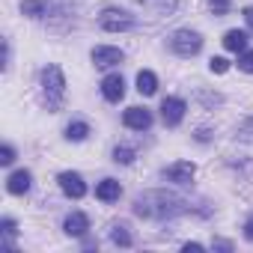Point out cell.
I'll return each mask as SVG.
<instances>
[{
	"label": "cell",
	"instance_id": "6da1fadb",
	"mask_svg": "<svg viewBox=\"0 0 253 253\" xmlns=\"http://www.w3.org/2000/svg\"><path fill=\"white\" fill-rule=\"evenodd\" d=\"M188 211V200H182L173 191L155 188V191H143L134 197V214L146 217V220H170Z\"/></svg>",
	"mask_w": 253,
	"mask_h": 253
},
{
	"label": "cell",
	"instance_id": "7a4b0ae2",
	"mask_svg": "<svg viewBox=\"0 0 253 253\" xmlns=\"http://www.w3.org/2000/svg\"><path fill=\"white\" fill-rule=\"evenodd\" d=\"M42 92H45V101H48V110H60L63 101H66V75L60 66H45L42 69Z\"/></svg>",
	"mask_w": 253,
	"mask_h": 253
},
{
	"label": "cell",
	"instance_id": "3957f363",
	"mask_svg": "<svg viewBox=\"0 0 253 253\" xmlns=\"http://www.w3.org/2000/svg\"><path fill=\"white\" fill-rule=\"evenodd\" d=\"M98 27L104 33H128L137 27L134 15L131 12H125V9H116V6H104L101 15H98Z\"/></svg>",
	"mask_w": 253,
	"mask_h": 253
},
{
	"label": "cell",
	"instance_id": "277c9868",
	"mask_svg": "<svg viewBox=\"0 0 253 253\" xmlns=\"http://www.w3.org/2000/svg\"><path fill=\"white\" fill-rule=\"evenodd\" d=\"M170 48L179 57H197L203 51V36L197 30H176L170 36Z\"/></svg>",
	"mask_w": 253,
	"mask_h": 253
},
{
	"label": "cell",
	"instance_id": "5b68a950",
	"mask_svg": "<svg viewBox=\"0 0 253 253\" xmlns=\"http://www.w3.org/2000/svg\"><path fill=\"white\" fill-rule=\"evenodd\" d=\"M185 110H188L185 98L167 95V98L161 101V119H164V125H170V128H176V125H179V122L185 119Z\"/></svg>",
	"mask_w": 253,
	"mask_h": 253
},
{
	"label": "cell",
	"instance_id": "8992f818",
	"mask_svg": "<svg viewBox=\"0 0 253 253\" xmlns=\"http://www.w3.org/2000/svg\"><path fill=\"white\" fill-rule=\"evenodd\" d=\"M57 182H60V191H63L66 197H72V200L86 197V182H84V176H81V173L66 170V173H60V176H57Z\"/></svg>",
	"mask_w": 253,
	"mask_h": 253
},
{
	"label": "cell",
	"instance_id": "52a82bcc",
	"mask_svg": "<svg viewBox=\"0 0 253 253\" xmlns=\"http://www.w3.org/2000/svg\"><path fill=\"white\" fill-rule=\"evenodd\" d=\"M194 176H197V164L194 161H176V164H170L164 170V179L173 182V185H191Z\"/></svg>",
	"mask_w": 253,
	"mask_h": 253
},
{
	"label": "cell",
	"instance_id": "ba28073f",
	"mask_svg": "<svg viewBox=\"0 0 253 253\" xmlns=\"http://www.w3.org/2000/svg\"><path fill=\"white\" fill-rule=\"evenodd\" d=\"M122 122H125V128H131V131H149L152 113L146 107H128L122 113Z\"/></svg>",
	"mask_w": 253,
	"mask_h": 253
},
{
	"label": "cell",
	"instance_id": "9c48e42d",
	"mask_svg": "<svg viewBox=\"0 0 253 253\" xmlns=\"http://www.w3.org/2000/svg\"><path fill=\"white\" fill-rule=\"evenodd\" d=\"M92 63L98 66V69H110V66H119L122 60H125V54L119 51V48H110V45H98V48H92Z\"/></svg>",
	"mask_w": 253,
	"mask_h": 253
},
{
	"label": "cell",
	"instance_id": "30bf717a",
	"mask_svg": "<svg viewBox=\"0 0 253 253\" xmlns=\"http://www.w3.org/2000/svg\"><path fill=\"white\" fill-rule=\"evenodd\" d=\"M63 229H66V235H72V238H84V235L89 232V217H86L84 211H72V214L63 220Z\"/></svg>",
	"mask_w": 253,
	"mask_h": 253
},
{
	"label": "cell",
	"instance_id": "8fae6325",
	"mask_svg": "<svg viewBox=\"0 0 253 253\" xmlns=\"http://www.w3.org/2000/svg\"><path fill=\"white\" fill-rule=\"evenodd\" d=\"M30 185H33V173H30V170H15V173L6 179V191H9L12 197L27 194V191H30Z\"/></svg>",
	"mask_w": 253,
	"mask_h": 253
},
{
	"label": "cell",
	"instance_id": "7c38bea8",
	"mask_svg": "<svg viewBox=\"0 0 253 253\" xmlns=\"http://www.w3.org/2000/svg\"><path fill=\"white\" fill-rule=\"evenodd\" d=\"M101 95H104L107 101H122V95H125V81H122V75H107V78L101 81Z\"/></svg>",
	"mask_w": 253,
	"mask_h": 253
},
{
	"label": "cell",
	"instance_id": "4fadbf2b",
	"mask_svg": "<svg viewBox=\"0 0 253 253\" xmlns=\"http://www.w3.org/2000/svg\"><path fill=\"white\" fill-rule=\"evenodd\" d=\"M122 197V185L116 182V179H101L98 185H95V200H101V203H116Z\"/></svg>",
	"mask_w": 253,
	"mask_h": 253
},
{
	"label": "cell",
	"instance_id": "5bb4252c",
	"mask_svg": "<svg viewBox=\"0 0 253 253\" xmlns=\"http://www.w3.org/2000/svg\"><path fill=\"white\" fill-rule=\"evenodd\" d=\"M223 48L232 51V54L247 51V33H244V30H229V33L223 36Z\"/></svg>",
	"mask_w": 253,
	"mask_h": 253
},
{
	"label": "cell",
	"instance_id": "9a60e30c",
	"mask_svg": "<svg viewBox=\"0 0 253 253\" xmlns=\"http://www.w3.org/2000/svg\"><path fill=\"white\" fill-rule=\"evenodd\" d=\"M137 92H140V95H155V92H158V78H155V72H149V69L137 72Z\"/></svg>",
	"mask_w": 253,
	"mask_h": 253
},
{
	"label": "cell",
	"instance_id": "2e32d148",
	"mask_svg": "<svg viewBox=\"0 0 253 253\" xmlns=\"http://www.w3.org/2000/svg\"><path fill=\"white\" fill-rule=\"evenodd\" d=\"M86 137H89V125H86L84 119H75V122L66 125V140L81 143V140H86Z\"/></svg>",
	"mask_w": 253,
	"mask_h": 253
},
{
	"label": "cell",
	"instance_id": "e0dca14e",
	"mask_svg": "<svg viewBox=\"0 0 253 253\" xmlns=\"http://www.w3.org/2000/svg\"><path fill=\"white\" fill-rule=\"evenodd\" d=\"M21 12L27 18H45L51 12V6L45 3V0H21Z\"/></svg>",
	"mask_w": 253,
	"mask_h": 253
},
{
	"label": "cell",
	"instance_id": "ac0fdd59",
	"mask_svg": "<svg viewBox=\"0 0 253 253\" xmlns=\"http://www.w3.org/2000/svg\"><path fill=\"white\" fill-rule=\"evenodd\" d=\"M110 241L116 247H131L134 244V238H131V232H128V226H125V223H113L110 226Z\"/></svg>",
	"mask_w": 253,
	"mask_h": 253
},
{
	"label": "cell",
	"instance_id": "d6986e66",
	"mask_svg": "<svg viewBox=\"0 0 253 253\" xmlns=\"http://www.w3.org/2000/svg\"><path fill=\"white\" fill-rule=\"evenodd\" d=\"M0 232H3V247H6V250H12V247H15V235H18L15 220H12V217H6V220H3V229H0Z\"/></svg>",
	"mask_w": 253,
	"mask_h": 253
},
{
	"label": "cell",
	"instance_id": "ffe728a7",
	"mask_svg": "<svg viewBox=\"0 0 253 253\" xmlns=\"http://www.w3.org/2000/svg\"><path fill=\"white\" fill-rule=\"evenodd\" d=\"M134 158H137V155H134L131 146H116V149H113V161H116V164H134Z\"/></svg>",
	"mask_w": 253,
	"mask_h": 253
},
{
	"label": "cell",
	"instance_id": "44dd1931",
	"mask_svg": "<svg viewBox=\"0 0 253 253\" xmlns=\"http://www.w3.org/2000/svg\"><path fill=\"white\" fill-rule=\"evenodd\" d=\"M235 137L238 140H244V143H253V116H247L238 128H235Z\"/></svg>",
	"mask_w": 253,
	"mask_h": 253
},
{
	"label": "cell",
	"instance_id": "7402d4cb",
	"mask_svg": "<svg viewBox=\"0 0 253 253\" xmlns=\"http://www.w3.org/2000/svg\"><path fill=\"white\" fill-rule=\"evenodd\" d=\"M229 0H209V9H211V15H217V18H223L226 12H229Z\"/></svg>",
	"mask_w": 253,
	"mask_h": 253
},
{
	"label": "cell",
	"instance_id": "603a6c76",
	"mask_svg": "<svg viewBox=\"0 0 253 253\" xmlns=\"http://www.w3.org/2000/svg\"><path fill=\"white\" fill-rule=\"evenodd\" d=\"M238 69L247 72V75H253V51H250V48L238 54Z\"/></svg>",
	"mask_w": 253,
	"mask_h": 253
},
{
	"label": "cell",
	"instance_id": "cb8c5ba5",
	"mask_svg": "<svg viewBox=\"0 0 253 253\" xmlns=\"http://www.w3.org/2000/svg\"><path fill=\"white\" fill-rule=\"evenodd\" d=\"M209 69H211L214 75H223V72L229 69V60H226V57H211V60H209Z\"/></svg>",
	"mask_w": 253,
	"mask_h": 253
},
{
	"label": "cell",
	"instance_id": "d4e9b609",
	"mask_svg": "<svg viewBox=\"0 0 253 253\" xmlns=\"http://www.w3.org/2000/svg\"><path fill=\"white\" fill-rule=\"evenodd\" d=\"M12 161H15V149H12V146L6 143L3 149H0V164H3V167H9Z\"/></svg>",
	"mask_w": 253,
	"mask_h": 253
},
{
	"label": "cell",
	"instance_id": "484cf974",
	"mask_svg": "<svg viewBox=\"0 0 253 253\" xmlns=\"http://www.w3.org/2000/svg\"><path fill=\"white\" fill-rule=\"evenodd\" d=\"M140 3L152 9V3H155V0H140ZM173 9H176V0H161V12H167V15H170Z\"/></svg>",
	"mask_w": 253,
	"mask_h": 253
},
{
	"label": "cell",
	"instance_id": "4316f807",
	"mask_svg": "<svg viewBox=\"0 0 253 253\" xmlns=\"http://www.w3.org/2000/svg\"><path fill=\"white\" fill-rule=\"evenodd\" d=\"M200 101H206V104H220L223 98H220L217 92H200Z\"/></svg>",
	"mask_w": 253,
	"mask_h": 253
},
{
	"label": "cell",
	"instance_id": "83f0119b",
	"mask_svg": "<svg viewBox=\"0 0 253 253\" xmlns=\"http://www.w3.org/2000/svg\"><path fill=\"white\" fill-rule=\"evenodd\" d=\"M241 229H244V238H247V241H253V211L247 214V220H244V226H241Z\"/></svg>",
	"mask_w": 253,
	"mask_h": 253
},
{
	"label": "cell",
	"instance_id": "f1b7e54d",
	"mask_svg": "<svg viewBox=\"0 0 253 253\" xmlns=\"http://www.w3.org/2000/svg\"><path fill=\"white\" fill-rule=\"evenodd\" d=\"M182 250H188V253H191V250H194V253H203L206 247H203L200 241H185V244H182Z\"/></svg>",
	"mask_w": 253,
	"mask_h": 253
},
{
	"label": "cell",
	"instance_id": "f546056e",
	"mask_svg": "<svg viewBox=\"0 0 253 253\" xmlns=\"http://www.w3.org/2000/svg\"><path fill=\"white\" fill-rule=\"evenodd\" d=\"M241 15H244V21H247V27L253 30V6H244V12H241Z\"/></svg>",
	"mask_w": 253,
	"mask_h": 253
},
{
	"label": "cell",
	"instance_id": "4dcf8cb0",
	"mask_svg": "<svg viewBox=\"0 0 253 253\" xmlns=\"http://www.w3.org/2000/svg\"><path fill=\"white\" fill-rule=\"evenodd\" d=\"M211 247H214V250H232V244H229V241H220V238H214Z\"/></svg>",
	"mask_w": 253,
	"mask_h": 253
},
{
	"label": "cell",
	"instance_id": "1f68e13d",
	"mask_svg": "<svg viewBox=\"0 0 253 253\" xmlns=\"http://www.w3.org/2000/svg\"><path fill=\"white\" fill-rule=\"evenodd\" d=\"M197 140H200V143H206V140H209V131H206V128H200V131H197Z\"/></svg>",
	"mask_w": 253,
	"mask_h": 253
}]
</instances>
